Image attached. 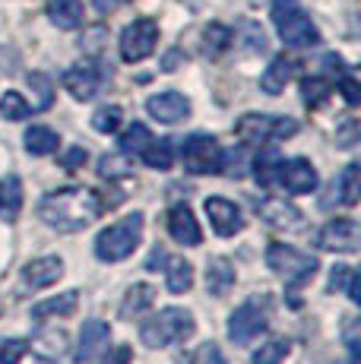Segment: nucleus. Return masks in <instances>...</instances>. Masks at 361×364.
I'll list each match as a JSON object with an SVG mask.
<instances>
[{
  "label": "nucleus",
  "mask_w": 361,
  "mask_h": 364,
  "mask_svg": "<svg viewBox=\"0 0 361 364\" xmlns=\"http://www.w3.org/2000/svg\"><path fill=\"white\" fill-rule=\"evenodd\" d=\"M291 76H295V60L286 58V54H282V58H273V64H269L266 73L260 76V89L266 95H279Z\"/></svg>",
  "instance_id": "obj_20"
},
{
  "label": "nucleus",
  "mask_w": 361,
  "mask_h": 364,
  "mask_svg": "<svg viewBox=\"0 0 361 364\" xmlns=\"http://www.w3.org/2000/svg\"><path fill=\"white\" fill-rule=\"evenodd\" d=\"M108 342H111V330H108L105 320H86V323H82V330H80V339H76L73 358L76 361L99 358V355L108 348Z\"/></svg>",
  "instance_id": "obj_14"
},
{
  "label": "nucleus",
  "mask_w": 361,
  "mask_h": 364,
  "mask_svg": "<svg viewBox=\"0 0 361 364\" xmlns=\"http://www.w3.org/2000/svg\"><path fill=\"white\" fill-rule=\"evenodd\" d=\"M0 114H4L6 121H26V117L32 114V108L19 92H4V99H0Z\"/></svg>",
  "instance_id": "obj_33"
},
{
  "label": "nucleus",
  "mask_w": 361,
  "mask_h": 364,
  "mask_svg": "<svg viewBox=\"0 0 361 364\" xmlns=\"http://www.w3.org/2000/svg\"><path fill=\"white\" fill-rule=\"evenodd\" d=\"M140 156H143V162L149 168H156V171H168L171 162H175V146H171V139H152Z\"/></svg>",
  "instance_id": "obj_28"
},
{
  "label": "nucleus",
  "mask_w": 361,
  "mask_h": 364,
  "mask_svg": "<svg viewBox=\"0 0 361 364\" xmlns=\"http://www.w3.org/2000/svg\"><path fill=\"white\" fill-rule=\"evenodd\" d=\"M323 70H326V73H336V76L349 73V67H345V60L339 58V54H326V58H323Z\"/></svg>",
  "instance_id": "obj_46"
},
{
  "label": "nucleus",
  "mask_w": 361,
  "mask_h": 364,
  "mask_svg": "<svg viewBox=\"0 0 361 364\" xmlns=\"http://www.w3.org/2000/svg\"><path fill=\"white\" fill-rule=\"evenodd\" d=\"M156 41H158V26L152 19H134L121 32V58L127 64H140L156 51Z\"/></svg>",
  "instance_id": "obj_9"
},
{
  "label": "nucleus",
  "mask_w": 361,
  "mask_h": 364,
  "mask_svg": "<svg viewBox=\"0 0 361 364\" xmlns=\"http://www.w3.org/2000/svg\"><path fill=\"white\" fill-rule=\"evenodd\" d=\"M134 361V348L130 346H117V348H111V355L102 364H130Z\"/></svg>",
  "instance_id": "obj_44"
},
{
  "label": "nucleus",
  "mask_w": 361,
  "mask_h": 364,
  "mask_svg": "<svg viewBox=\"0 0 361 364\" xmlns=\"http://www.w3.org/2000/svg\"><path fill=\"white\" fill-rule=\"evenodd\" d=\"M117 4H121V0H92V6L99 13H111V10H117Z\"/></svg>",
  "instance_id": "obj_49"
},
{
  "label": "nucleus",
  "mask_w": 361,
  "mask_h": 364,
  "mask_svg": "<svg viewBox=\"0 0 361 364\" xmlns=\"http://www.w3.org/2000/svg\"><path fill=\"white\" fill-rule=\"evenodd\" d=\"M339 89H343V95H345V102H349V105H358L361 102V89H358L355 76L343 73V76H339Z\"/></svg>",
  "instance_id": "obj_42"
},
{
  "label": "nucleus",
  "mask_w": 361,
  "mask_h": 364,
  "mask_svg": "<svg viewBox=\"0 0 361 364\" xmlns=\"http://www.w3.org/2000/svg\"><path fill=\"white\" fill-rule=\"evenodd\" d=\"M206 215H210V225L216 228V235L232 237L244 228V219H241V209L235 206L232 200L225 197H210L206 200Z\"/></svg>",
  "instance_id": "obj_16"
},
{
  "label": "nucleus",
  "mask_w": 361,
  "mask_h": 364,
  "mask_svg": "<svg viewBox=\"0 0 361 364\" xmlns=\"http://www.w3.org/2000/svg\"><path fill=\"white\" fill-rule=\"evenodd\" d=\"M29 355V342L26 339H6L0 336V364H19Z\"/></svg>",
  "instance_id": "obj_36"
},
{
  "label": "nucleus",
  "mask_w": 361,
  "mask_h": 364,
  "mask_svg": "<svg viewBox=\"0 0 361 364\" xmlns=\"http://www.w3.org/2000/svg\"><path fill=\"white\" fill-rule=\"evenodd\" d=\"M279 165H282L279 152H276V149H260V156L254 159L257 184H263V187H276V184H279Z\"/></svg>",
  "instance_id": "obj_24"
},
{
  "label": "nucleus",
  "mask_w": 361,
  "mask_h": 364,
  "mask_svg": "<svg viewBox=\"0 0 361 364\" xmlns=\"http://www.w3.org/2000/svg\"><path fill=\"white\" fill-rule=\"evenodd\" d=\"M241 41H244L247 51H266V35L257 23H244V32H241Z\"/></svg>",
  "instance_id": "obj_39"
},
{
  "label": "nucleus",
  "mask_w": 361,
  "mask_h": 364,
  "mask_svg": "<svg viewBox=\"0 0 361 364\" xmlns=\"http://www.w3.org/2000/svg\"><path fill=\"white\" fill-rule=\"evenodd\" d=\"M257 215H260L269 228H279V232H295V228H301V213L282 197H266L263 203H257Z\"/></svg>",
  "instance_id": "obj_15"
},
{
  "label": "nucleus",
  "mask_w": 361,
  "mask_h": 364,
  "mask_svg": "<svg viewBox=\"0 0 361 364\" xmlns=\"http://www.w3.org/2000/svg\"><path fill=\"white\" fill-rule=\"evenodd\" d=\"M23 139H26V149H29L32 156H51V152H58V146H60V136L51 127H29Z\"/></svg>",
  "instance_id": "obj_27"
},
{
  "label": "nucleus",
  "mask_w": 361,
  "mask_h": 364,
  "mask_svg": "<svg viewBox=\"0 0 361 364\" xmlns=\"http://www.w3.org/2000/svg\"><path fill=\"white\" fill-rule=\"evenodd\" d=\"M121 121H124V111L117 105H105V108H99L92 114V127L99 133H114L121 127Z\"/></svg>",
  "instance_id": "obj_35"
},
{
  "label": "nucleus",
  "mask_w": 361,
  "mask_h": 364,
  "mask_svg": "<svg viewBox=\"0 0 361 364\" xmlns=\"http://www.w3.org/2000/svg\"><path fill=\"white\" fill-rule=\"evenodd\" d=\"M149 143H152V133H149L146 124H134V127H127L121 133V152L124 156H140Z\"/></svg>",
  "instance_id": "obj_31"
},
{
  "label": "nucleus",
  "mask_w": 361,
  "mask_h": 364,
  "mask_svg": "<svg viewBox=\"0 0 361 364\" xmlns=\"http://www.w3.org/2000/svg\"><path fill=\"white\" fill-rule=\"evenodd\" d=\"M232 285H235V266L228 263L225 257H216V260L206 263V291H210V295L222 298Z\"/></svg>",
  "instance_id": "obj_21"
},
{
  "label": "nucleus",
  "mask_w": 361,
  "mask_h": 364,
  "mask_svg": "<svg viewBox=\"0 0 361 364\" xmlns=\"http://www.w3.org/2000/svg\"><path fill=\"white\" fill-rule=\"evenodd\" d=\"M19 206H23V184H19L16 174H6V178L0 181V213L6 215V222L16 219Z\"/></svg>",
  "instance_id": "obj_25"
},
{
  "label": "nucleus",
  "mask_w": 361,
  "mask_h": 364,
  "mask_svg": "<svg viewBox=\"0 0 361 364\" xmlns=\"http://www.w3.org/2000/svg\"><path fill=\"white\" fill-rule=\"evenodd\" d=\"M152 301H156V289H152V285H146V282L134 285V289L127 291V298H124V304H121V317L124 320L140 317L146 307H152Z\"/></svg>",
  "instance_id": "obj_26"
},
{
  "label": "nucleus",
  "mask_w": 361,
  "mask_h": 364,
  "mask_svg": "<svg viewBox=\"0 0 361 364\" xmlns=\"http://www.w3.org/2000/svg\"><path fill=\"white\" fill-rule=\"evenodd\" d=\"M168 235L175 237L178 244H184V247H197V244L203 241V232H200V225H197V219H193L190 206H184V203L171 206V213H168Z\"/></svg>",
  "instance_id": "obj_18"
},
{
  "label": "nucleus",
  "mask_w": 361,
  "mask_h": 364,
  "mask_svg": "<svg viewBox=\"0 0 361 364\" xmlns=\"http://www.w3.org/2000/svg\"><path fill=\"white\" fill-rule=\"evenodd\" d=\"M232 29H225V26H219V23H212V26H206V32H203V51L210 54V58H222V54L228 51V45H232Z\"/></svg>",
  "instance_id": "obj_30"
},
{
  "label": "nucleus",
  "mask_w": 361,
  "mask_h": 364,
  "mask_svg": "<svg viewBox=\"0 0 361 364\" xmlns=\"http://www.w3.org/2000/svg\"><path fill=\"white\" fill-rule=\"evenodd\" d=\"M345 342H349L352 358L358 361V320H352V323H349V330H345Z\"/></svg>",
  "instance_id": "obj_47"
},
{
  "label": "nucleus",
  "mask_w": 361,
  "mask_h": 364,
  "mask_svg": "<svg viewBox=\"0 0 361 364\" xmlns=\"http://www.w3.org/2000/svg\"><path fill=\"white\" fill-rule=\"evenodd\" d=\"M143 241V213L124 215L114 225H108L105 232L95 237V257L102 263H121L140 247Z\"/></svg>",
  "instance_id": "obj_3"
},
{
  "label": "nucleus",
  "mask_w": 361,
  "mask_h": 364,
  "mask_svg": "<svg viewBox=\"0 0 361 364\" xmlns=\"http://www.w3.org/2000/svg\"><path fill=\"white\" fill-rule=\"evenodd\" d=\"M358 143V124L355 121H345L343 127L336 130V146L339 149H352Z\"/></svg>",
  "instance_id": "obj_41"
},
{
  "label": "nucleus",
  "mask_w": 361,
  "mask_h": 364,
  "mask_svg": "<svg viewBox=\"0 0 361 364\" xmlns=\"http://www.w3.org/2000/svg\"><path fill=\"white\" fill-rule=\"evenodd\" d=\"M64 276V263L58 257H38V260H29L23 269V282L29 289H48L54 285L58 279Z\"/></svg>",
  "instance_id": "obj_19"
},
{
  "label": "nucleus",
  "mask_w": 361,
  "mask_h": 364,
  "mask_svg": "<svg viewBox=\"0 0 361 364\" xmlns=\"http://www.w3.org/2000/svg\"><path fill=\"white\" fill-rule=\"evenodd\" d=\"M102 86V70L92 60H82V64H73L64 73V89L80 102H89Z\"/></svg>",
  "instance_id": "obj_12"
},
{
  "label": "nucleus",
  "mask_w": 361,
  "mask_h": 364,
  "mask_svg": "<svg viewBox=\"0 0 361 364\" xmlns=\"http://www.w3.org/2000/svg\"><path fill=\"white\" fill-rule=\"evenodd\" d=\"M358 193H361V165L352 162V165L343 168V174H339L336 181H333L330 197H323L320 206L323 209H330V206H355Z\"/></svg>",
  "instance_id": "obj_13"
},
{
  "label": "nucleus",
  "mask_w": 361,
  "mask_h": 364,
  "mask_svg": "<svg viewBox=\"0 0 361 364\" xmlns=\"http://www.w3.org/2000/svg\"><path fill=\"white\" fill-rule=\"evenodd\" d=\"M273 23H276V29H279V38L286 41L289 48H311L320 41V32H317L314 19H311L301 6L291 4V0H276Z\"/></svg>",
  "instance_id": "obj_5"
},
{
  "label": "nucleus",
  "mask_w": 361,
  "mask_h": 364,
  "mask_svg": "<svg viewBox=\"0 0 361 364\" xmlns=\"http://www.w3.org/2000/svg\"><path fill=\"white\" fill-rule=\"evenodd\" d=\"M235 133H238L244 143H273V139H289L298 133V121L282 114H244L238 124H235Z\"/></svg>",
  "instance_id": "obj_7"
},
{
  "label": "nucleus",
  "mask_w": 361,
  "mask_h": 364,
  "mask_svg": "<svg viewBox=\"0 0 361 364\" xmlns=\"http://www.w3.org/2000/svg\"><path fill=\"white\" fill-rule=\"evenodd\" d=\"M180 162L190 174H219L222 171V146L210 133H193L180 143Z\"/></svg>",
  "instance_id": "obj_8"
},
{
  "label": "nucleus",
  "mask_w": 361,
  "mask_h": 364,
  "mask_svg": "<svg viewBox=\"0 0 361 364\" xmlns=\"http://www.w3.org/2000/svg\"><path fill=\"white\" fill-rule=\"evenodd\" d=\"M178 58H180V54H178V51H168V58H165V60H162V70H175V64H178Z\"/></svg>",
  "instance_id": "obj_51"
},
{
  "label": "nucleus",
  "mask_w": 361,
  "mask_h": 364,
  "mask_svg": "<svg viewBox=\"0 0 361 364\" xmlns=\"http://www.w3.org/2000/svg\"><path fill=\"white\" fill-rule=\"evenodd\" d=\"M286 355H289V342L286 339H273V342H266V346H260L254 352V364H282L286 361Z\"/></svg>",
  "instance_id": "obj_34"
},
{
  "label": "nucleus",
  "mask_w": 361,
  "mask_h": 364,
  "mask_svg": "<svg viewBox=\"0 0 361 364\" xmlns=\"http://www.w3.org/2000/svg\"><path fill=\"white\" fill-rule=\"evenodd\" d=\"M162 260H165V250H158V247H156V250H152V257H149V263H146V269L156 272V266L162 263Z\"/></svg>",
  "instance_id": "obj_50"
},
{
  "label": "nucleus",
  "mask_w": 361,
  "mask_h": 364,
  "mask_svg": "<svg viewBox=\"0 0 361 364\" xmlns=\"http://www.w3.org/2000/svg\"><path fill=\"white\" fill-rule=\"evenodd\" d=\"M76 301H80V291H64L58 298H48L41 304L32 307V320H45V317H70L76 311Z\"/></svg>",
  "instance_id": "obj_22"
},
{
  "label": "nucleus",
  "mask_w": 361,
  "mask_h": 364,
  "mask_svg": "<svg viewBox=\"0 0 361 364\" xmlns=\"http://www.w3.org/2000/svg\"><path fill=\"white\" fill-rule=\"evenodd\" d=\"M29 86L36 89V108L38 111H45V108H51V102H54V86H51V80H48L45 73H29Z\"/></svg>",
  "instance_id": "obj_38"
},
{
  "label": "nucleus",
  "mask_w": 361,
  "mask_h": 364,
  "mask_svg": "<svg viewBox=\"0 0 361 364\" xmlns=\"http://www.w3.org/2000/svg\"><path fill=\"white\" fill-rule=\"evenodd\" d=\"M317 168L308 159H282L279 165V184L289 193H314L317 191Z\"/></svg>",
  "instance_id": "obj_11"
},
{
  "label": "nucleus",
  "mask_w": 361,
  "mask_h": 364,
  "mask_svg": "<svg viewBox=\"0 0 361 364\" xmlns=\"http://www.w3.org/2000/svg\"><path fill=\"white\" fill-rule=\"evenodd\" d=\"M102 215L99 193L86 187H64V191L48 193L38 203V219L58 232H82Z\"/></svg>",
  "instance_id": "obj_1"
},
{
  "label": "nucleus",
  "mask_w": 361,
  "mask_h": 364,
  "mask_svg": "<svg viewBox=\"0 0 361 364\" xmlns=\"http://www.w3.org/2000/svg\"><path fill=\"white\" fill-rule=\"evenodd\" d=\"M361 241V228L355 219H330L317 235V247L336 250V254H355Z\"/></svg>",
  "instance_id": "obj_10"
},
{
  "label": "nucleus",
  "mask_w": 361,
  "mask_h": 364,
  "mask_svg": "<svg viewBox=\"0 0 361 364\" xmlns=\"http://www.w3.org/2000/svg\"><path fill=\"white\" fill-rule=\"evenodd\" d=\"M146 111L162 124H178L190 114V102H187L180 92H175V89H168V92L152 95V99L146 102Z\"/></svg>",
  "instance_id": "obj_17"
},
{
  "label": "nucleus",
  "mask_w": 361,
  "mask_h": 364,
  "mask_svg": "<svg viewBox=\"0 0 361 364\" xmlns=\"http://www.w3.org/2000/svg\"><path fill=\"white\" fill-rule=\"evenodd\" d=\"M266 266L273 272H279V276H286L289 282V301L291 307L301 304V298H298V289H301L304 282H311L317 272V260L311 254H301V250H295L291 244H269L266 247Z\"/></svg>",
  "instance_id": "obj_2"
},
{
  "label": "nucleus",
  "mask_w": 361,
  "mask_h": 364,
  "mask_svg": "<svg viewBox=\"0 0 361 364\" xmlns=\"http://www.w3.org/2000/svg\"><path fill=\"white\" fill-rule=\"evenodd\" d=\"M190 364H228V361H225V355L219 352L216 342H203V346H200L197 352H193Z\"/></svg>",
  "instance_id": "obj_40"
},
{
  "label": "nucleus",
  "mask_w": 361,
  "mask_h": 364,
  "mask_svg": "<svg viewBox=\"0 0 361 364\" xmlns=\"http://www.w3.org/2000/svg\"><path fill=\"white\" fill-rule=\"evenodd\" d=\"M330 82L323 80V76H308V80H301V99L308 108H320V105L330 99Z\"/></svg>",
  "instance_id": "obj_32"
},
{
  "label": "nucleus",
  "mask_w": 361,
  "mask_h": 364,
  "mask_svg": "<svg viewBox=\"0 0 361 364\" xmlns=\"http://www.w3.org/2000/svg\"><path fill=\"white\" fill-rule=\"evenodd\" d=\"M349 272H352V266H333V272H330V291H336V289H343L345 285V279H349Z\"/></svg>",
  "instance_id": "obj_45"
},
{
  "label": "nucleus",
  "mask_w": 361,
  "mask_h": 364,
  "mask_svg": "<svg viewBox=\"0 0 361 364\" xmlns=\"http://www.w3.org/2000/svg\"><path fill=\"white\" fill-rule=\"evenodd\" d=\"M345 282H349V298H352V301H355V304H358V301H361V282H358V272L352 269Z\"/></svg>",
  "instance_id": "obj_48"
},
{
  "label": "nucleus",
  "mask_w": 361,
  "mask_h": 364,
  "mask_svg": "<svg viewBox=\"0 0 361 364\" xmlns=\"http://www.w3.org/2000/svg\"><path fill=\"white\" fill-rule=\"evenodd\" d=\"M165 285H168L171 295H184L193 285V266L187 260H168V269H165Z\"/></svg>",
  "instance_id": "obj_29"
},
{
  "label": "nucleus",
  "mask_w": 361,
  "mask_h": 364,
  "mask_svg": "<svg viewBox=\"0 0 361 364\" xmlns=\"http://www.w3.org/2000/svg\"><path fill=\"white\" fill-rule=\"evenodd\" d=\"M190 336H193V317L184 307H165V311H158L156 317H149L140 326V339L149 348L175 346V342H184Z\"/></svg>",
  "instance_id": "obj_4"
},
{
  "label": "nucleus",
  "mask_w": 361,
  "mask_h": 364,
  "mask_svg": "<svg viewBox=\"0 0 361 364\" xmlns=\"http://www.w3.org/2000/svg\"><path fill=\"white\" fill-rule=\"evenodd\" d=\"M86 149H82V146H73L70 152H67L64 159H60V168H67V171H76V168H82L86 165Z\"/></svg>",
  "instance_id": "obj_43"
},
{
  "label": "nucleus",
  "mask_w": 361,
  "mask_h": 364,
  "mask_svg": "<svg viewBox=\"0 0 361 364\" xmlns=\"http://www.w3.org/2000/svg\"><path fill=\"white\" fill-rule=\"evenodd\" d=\"M48 16L58 29H76V26H82V4L80 0H51Z\"/></svg>",
  "instance_id": "obj_23"
},
{
  "label": "nucleus",
  "mask_w": 361,
  "mask_h": 364,
  "mask_svg": "<svg viewBox=\"0 0 361 364\" xmlns=\"http://www.w3.org/2000/svg\"><path fill=\"white\" fill-rule=\"evenodd\" d=\"M99 174L108 181L127 178V174H134V165H130L124 156H105V159H99Z\"/></svg>",
  "instance_id": "obj_37"
},
{
  "label": "nucleus",
  "mask_w": 361,
  "mask_h": 364,
  "mask_svg": "<svg viewBox=\"0 0 361 364\" xmlns=\"http://www.w3.org/2000/svg\"><path fill=\"white\" fill-rule=\"evenodd\" d=\"M266 320H269V298L251 295L241 307H235V314L228 317V339L235 346H247L254 336L266 330Z\"/></svg>",
  "instance_id": "obj_6"
}]
</instances>
